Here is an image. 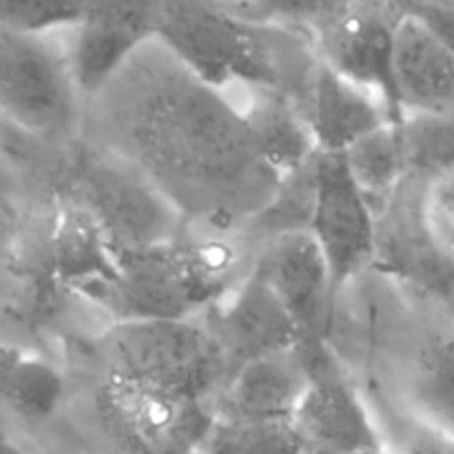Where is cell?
Segmentation results:
<instances>
[{
  "instance_id": "ba28073f",
  "label": "cell",
  "mask_w": 454,
  "mask_h": 454,
  "mask_svg": "<svg viewBox=\"0 0 454 454\" xmlns=\"http://www.w3.org/2000/svg\"><path fill=\"white\" fill-rule=\"evenodd\" d=\"M402 16L397 0H350L344 12L313 35L319 62L380 98L390 122H403L408 115L399 100L395 69Z\"/></svg>"
},
{
  "instance_id": "7a4b0ae2",
  "label": "cell",
  "mask_w": 454,
  "mask_h": 454,
  "mask_svg": "<svg viewBox=\"0 0 454 454\" xmlns=\"http://www.w3.org/2000/svg\"><path fill=\"white\" fill-rule=\"evenodd\" d=\"M158 40L222 91L270 89L309 109L319 58L304 31L248 20L207 0H162Z\"/></svg>"
},
{
  "instance_id": "ac0fdd59",
  "label": "cell",
  "mask_w": 454,
  "mask_h": 454,
  "mask_svg": "<svg viewBox=\"0 0 454 454\" xmlns=\"http://www.w3.org/2000/svg\"><path fill=\"white\" fill-rule=\"evenodd\" d=\"M310 131L319 153H346L390 122L384 102L319 62L309 98Z\"/></svg>"
},
{
  "instance_id": "7c38bea8",
  "label": "cell",
  "mask_w": 454,
  "mask_h": 454,
  "mask_svg": "<svg viewBox=\"0 0 454 454\" xmlns=\"http://www.w3.org/2000/svg\"><path fill=\"white\" fill-rule=\"evenodd\" d=\"M162 0H96L69 34L67 62L80 96L93 100L120 69L158 38Z\"/></svg>"
},
{
  "instance_id": "ffe728a7",
  "label": "cell",
  "mask_w": 454,
  "mask_h": 454,
  "mask_svg": "<svg viewBox=\"0 0 454 454\" xmlns=\"http://www.w3.org/2000/svg\"><path fill=\"white\" fill-rule=\"evenodd\" d=\"M408 411L454 434V331L421 337L406 364Z\"/></svg>"
},
{
  "instance_id": "4dcf8cb0",
  "label": "cell",
  "mask_w": 454,
  "mask_h": 454,
  "mask_svg": "<svg viewBox=\"0 0 454 454\" xmlns=\"http://www.w3.org/2000/svg\"><path fill=\"white\" fill-rule=\"evenodd\" d=\"M448 304H450L454 309V286H452V293H450V300H448Z\"/></svg>"
},
{
  "instance_id": "e0dca14e",
  "label": "cell",
  "mask_w": 454,
  "mask_h": 454,
  "mask_svg": "<svg viewBox=\"0 0 454 454\" xmlns=\"http://www.w3.org/2000/svg\"><path fill=\"white\" fill-rule=\"evenodd\" d=\"M49 269L60 286L84 300L118 273V253L80 200L65 204L53 217Z\"/></svg>"
},
{
  "instance_id": "5b68a950",
  "label": "cell",
  "mask_w": 454,
  "mask_h": 454,
  "mask_svg": "<svg viewBox=\"0 0 454 454\" xmlns=\"http://www.w3.org/2000/svg\"><path fill=\"white\" fill-rule=\"evenodd\" d=\"M51 38L0 25V115L40 137L67 136L82 98Z\"/></svg>"
},
{
  "instance_id": "cb8c5ba5",
  "label": "cell",
  "mask_w": 454,
  "mask_h": 454,
  "mask_svg": "<svg viewBox=\"0 0 454 454\" xmlns=\"http://www.w3.org/2000/svg\"><path fill=\"white\" fill-rule=\"evenodd\" d=\"M204 454H310L293 421L255 424V421L215 419L202 446Z\"/></svg>"
},
{
  "instance_id": "9c48e42d",
  "label": "cell",
  "mask_w": 454,
  "mask_h": 454,
  "mask_svg": "<svg viewBox=\"0 0 454 454\" xmlns=\"http://www.w3.org/2000/svg\"><path fill=\"white\" fill-rule=\"evenodd\" d=\"M309 386L293 419L310 454L386 452L375 415L328 341L297 346Z\"/></svg>"
},
{
  "instance_id": "7402d4cb",
  "label": "cell",
  "mask_w": 454,
  "mask_h": 454,
  "mask_svg": "<svg viewBox=\"0 0 454 454\" xmlns=\"http://www.w3.org/2000/svg\"><path fill=\"white\" fill-rule=\"evenodd\" d=\"M344 155L359 189L371 200L375 213H380L406 182L402 122H386Z\"/></svg>"
},
{
  "instance_id": "f546056e",
  "label": "cell",
  "mask_w": 454,
  "mask_h": 454,
  "mask_svg": "<svg viewBox=\"0 0 454 454\" xmlns=\"http://www.w3.org/2000/svg\"><path fill=\"white\" fill-rule=\"evenodd\" d=\"M0 454H25L9 437L0 434Z\"/></svg>"
},
{
  "instance_id": "6da1fadb",
  "label": "cell",
  "mask_w": 454,
  "mask_h": 454,
  "mask_svg": "<svg viewBox=\"0 0 454 454\" xmlns=\"http://www.w3.org/2000/svg\"><path fill=\"white\" fill-rule=\"evenodd\" d=\"M98 149L136 167L198 231L247 229L278 193L233 98L204 82L158 38L93 98Z\"/></svg>"
},
{
  "instance_id": "4316f807",
  "label": "cell",
  "mask_w": 454,
  "mask_h": 454,
  "mask_svg": "<svg viewBox=\"0 0 454 454\" xmlns=\"http://www.w3.org/2000/svg\"><path fill=\"white\" fill-rule=\"evenodd\" d=\"M388 454H454V434L412 411H388L377 419Z\"/></svg>"
},
{
  "instance_id": "5bb4252c",
  "label": "cell",
  "mask_w": 454,
  "mask_h": 454,
  "mask_svg": "<svg viewBox=\"0 0 454 454\" xmlns=\"http://www.w3.org/2000/svg\"><path fill=\"white\" fill-rule=\"evenodd\" d=\"M204 322L224 355L229 377L247 364L300 346V333L291 315L253 269L220 304L208 310Z\"/></svg>"
},
{
  "instance_id": "d6986e66",
  "label": "cell",
  "mask_w": 454,
  "mask_h": 454,
  "mask_svg": "<svg viewBox=\"0 0 454 454\" xmlns=\"http://www.w3.org/2000/svg\"><path fill=\"white\" fill-rule=\"evenodd\" d=\"M226 93L247 118L266 162L282 177L319 153L306 109L291 96L270 89H235Z\"/></svg>"
},
{
  "instance_id": "f1b7e54d",
  "label": "cell",
  "mask_w": 454,
  "mask_h": 454,
  "mask_svg": "<svg viewBox=\"0 0 454 454\" xmlns=\"http://www.w3.org/2000/svg\"><path fill=\"white\" fill-rule=\"evenodd\" d=\"M403 4H428V7H454V0H397Z\"/></svg>"
},
{
  "instance_id": "30bf717a",
  "label": "cell",
  "mask_w": 454,
  "mask_h": 454,
  "mask_svg": "<svg viewBox=\"0 0 454 454\" xmlns=\"http://www.w3.org/2000/svg\"><path fill=\"white\" fill-rule=\"evenodd\" d=\"M430 186L406 180L377 213L372 266L417 291L448 301L454 286V251L434 220Z\"/></svg>"
},
{
  "instance_id": "8fae6325",
  "label": "cell",
  "mask_w": 454,
  "mask_h": 454,
  "mask_svg": "<svg viewBox=\"0 0 454 454\" xmlns=\"http://www.w3.org/2000/svg\"><path fill=\"white\" fill-rule=\"evenodd\" d=\"M309 233L317 242L337 306L350 279L375 264L377 213L359 189L344 153L317 155V186Z\"/></svg>"
},
{
  "instance_id": "9a60e30c",
  "label": "cell",
  "mask_w": 454,
  "mask_h": 454,
  "mask_svg": "<svg viewBox=\"0 0 454 454\" xmlns=\"http://www.w3.org/2000/svg\"><path fill=\"white\" fill-rule=\"evenodd\" d=\"M306 386L309 372L300 350L270 355L233 372L213 399V412L224 421H293Z\"/></svg>"
},
{
  "instance_id": "2e32d148",
  "label": "cell",
  "mask_w": 454,
  "mask_h": 454,
  "mask_svg": "<svg viewBox=\"0 0 454 454\" xmlns=\"http://www.w3.org/2000/svg\"><path fill=\"white\" fill-rule=\"evenodd\" d=\"M395 69L406 114L454 115V51L408 12L397 25Z\"/></svg>"
},
{
  "instance_id": "484cf974",
  "label": "cell",
  "mask_w": 454,
  "mask_h": 454,
  "mask_svg": "<svg viewBox=\"0 0 454 454\" xmlns=\"http://www.w3.org/2000/svg\"><path fill=\"white\" fill-rule=\"evenodd\" d=\"M96 0H0V25L56 35L74 29Z\"/></svg>"
},
{
  "instance_id": "52a82bcc",
  "label": "cell",
  "mask_w": 454,
  "mask_h": 454,
  "mask_svg": "<svg viewBox=\"0 0 454 454\" xmlns=\"http://www.w3.org/2000/svg\"><path fill=\"white\" fill-rule=\"evenodd\" d=\"M80 193L115 253L155 247L182 233L184 220L173 204L136 167L98 146L80 164Z\"/></svg>"
},
{
  "instance_id": "3957f363",
  "label": "cell",
  "mask_w": 454,
  "mask_h": 454,
  "mask_svg": "<svg viewBox=\"0 0 454 454\" xmlns=\"http://www.w3.org/2000/svg\"><path fill=\"white\" fill-rule=\"evenodd\" d=\"M242 278L231 235L182 231L168 242L118 253L115 278L87 300L115 324L193 319L220 304Z\"/></svg>"
},
{
  "instance_id": "8992f818",
  "label": "cell",
  "mask_w": 454,
  "mask_h": 454,
  "mask_svg": "<svg viewBox=\"0 0 454 454\" xmlns=\"http://www.w3.org/2000/svg\"><path fill=\"white\" fill-rule=\"evenodd\" d=\"M98 411L106 428L131 454L202 450L215 426L211 403L111 371L98 388Z\"/></svg>"
},
{
  "instance_id": "277c9868",
  "label": "cell",
  "mask_w": 454,
  "mask_h": 454,
  "mask_svg": "<svg viewBox=\"0 0 454 454\" xmlns=\"http://www.w3.org/2000/svg\"><path fill=\"white\" fill-rule=\"evenodd\" d=\"M109 371L213 406L229 380L224 355L207 322H120L105 340Z\"/></svg>"
},
{
  "instance_id": "44dd1931",
  "label": "cell",
  "mask_w": 454,
  "mask_h": 454,
  "mask_svg": "<svg viewBox=\"0 0 454 454\" xmlns=\"http://www.w3.org/2000/svg\"><path fill=\"white\" fill-rule=\"evenodd\" d=\"M65 397L60 371L43 355L0 341V402L31 421L51 417Z\"/></svg>"
},
{
  "instance_id": "4fadbf2b",
  "label": "cell",
  "mask_w": 454,
  "mask_h": 454,
  "mask_svg": "<svg viewBox=\"0 0 454 454\" xmlns=\"http://www.w3.org/2000/svg\"><path fill=\"white\" fill-rule=\"evenodd\" d=\"M251 269L269 284L291 315L300 344L328 341L335 315L331 275L309 231L269 239Z\"/></svg>"
},
{
  "instance_id": "603a6c76",
  "label": "cell",
  "mask_w": 454,
  "mask_h": 454,
  "mask_svg": "<svg viewBox=\"0 0 454 454\" xmlns=\"http://www.w3.org/2000/svg\"><path fill=\"white\" fill-rule=\"evenodd\" d=\"M406 180L426 184L454 173V115L408 114L402 122Z\"/></svg>"
},
{
  "instance_id": "1f68e13d",
  "label": "cell",
  "mask_w": 454,
  "mask_h": 454,
  "mask_svg": "<svg viewBox=\"0 0 454 454\" xmlns=\"http://www.w3.org/2000/svg\"><path fill=\"white\" fill-rule=\"evenodd\" d=\"M189 454H204L202 450H195V452H189Z\"/></svg>"
},
{
  "instance_id": "d4e9b609",
  "label": "cell",
  "mask_w": 454,
  "mask_h": 454,
  "mask_svg": "<svg viewBox=\"0 0 454 454\" xmlns=\"http://www.w3.org/2000/svg\"><path fill=\"white\" fill-rule=\"evenodd\" d=\"M248 20L269 22L309 34L322 29L337 13L348 7L350 0H207Z\"/></svg>"
},
{
  "instance_id": "83f0119b",
  "label": "cell",
  "mask_w": 454,
  "mask_h": 454,
  "mask_svg": "<svg viewBox=\"0 0 454 454\" xmlns=\"http://www.w3.org/2000/svg\"><path fill=\"white\" fill-rule=\"evenodd\" d=\"M403 12L419 18L450 51H454V7H428V4H403L399 3Z\"/></svg>"
}]
</instances>
